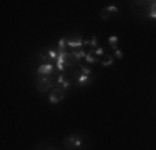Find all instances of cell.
Listing matches in <instances>:
<instances>
[{
	"instance_id": "cell-1",
	"label": "cell",
	"mask_w": 156,
	"mask_h": 150,
	"mask_svg": "<svg viewBox=\"0 0 156 150\" xmlns=\"http://www.w3.org/2000/svg\"><path fill=\"white\" fill-rule=\"evenodd\" d=\"M63 99H65V90H62L58 87H53L50 90V93H48V102L50 103H58Z\"/></svg>"
},
{
	"instance_id": "cell-2",
	"label": "cell",
	"mask_w": 156,
	"mask_h": 150,
	"mask_svg": "<svg viewBox=\"0 0 156 150\" xmlns=\"http://www.w3.org/2000/svg\"><path fill=\"white\" fill-rule=\"evenodd\" d=\"M53 78L51 77H38V84H37V88L38 92H47V90L53 88Z\"/></svg>"
},
{
	"instance_id": "cell-3",
	"label": "cell",
	"mask_w": 156,
	"mask_h": 150,
	"mask_svg": "<svg viewBox=\"0 0 156 150\" xmlns=\"http://www.w3.org/2000/svg\"><path fill=\"white\" fill-rule=\"evenodd\" d=\"M85 45V40L81 39V35H72L70 39H66V47L73 48V50H80L81 47Z\"/></svg>"
},
{
	"instance_id": "cell-4",
	"label": "cell",
	"mask_w": 156,
	"mask_h": 150,
	"mask_svg": "<svg viewBox=\"0 0 156 150\" xmlns=\"http://www.w3.org/2000/svg\"><path fill=\"white\" fill-rule=\"evenodd\" d=\"M83 140H81L80 135H70V137L65 138V147L66 148H80Z\"/></svg>"
},
{
	"instance_id": "cell-5",
	"label": "cell",
	"mask_w": 156,
	"mask_h": 150,
	"mask_svg": "<svg viewBox=\"0 0 156 150\" xmlns=\"http://www.w3.org/2000/svg\"><path fill=\"white\" fill-rule=\"evenodd\" d=\"M37 73H38V77H51V73H53V65H51V63H42V65L37 69Z\"/></svg>"
},
{
	"instance_id": "cell-6",
	"label": "cell",
	"mask_w": 156,
	"mask_h": 150,
	"mask_svg": "<svg viewBox=\"0 0 156 150\" xmlns=\"http://www.w3.org/2000/svg\"><path fill=\"white\" fill-rule=\"evenodd\" d=\"M116 12H118V7H116V5H108V7H105V9L100 12V15H101L103 20H108L110 15H111V13H116Z\"/></svg>"
},
{
	"instance_id": "cell-7",
	"label": "cell",
	"mask_w": 156,
	"mask_h": 150,
	"mask_svg": "<svg viewBox=\"0 0 156 150\" xmlns=\"http://www.w3.org/2000/svg\"><path fill=\"white\" fill-rule=\"evenodd\" d=\"M55 85H57L58 88L65 90V88L70 87V80H68V78H66L63 73H60V75H58V78H57V84H55Z\"/></svg>"
},
{
	"instance_id": "cell-8",
	"label": "cell",
	"mask_w": 156,
	"mask_h": 150,
	"mask_svg": "<svg viewBox=\"0 0 156 150\" xmlns=\"http://www.w3.org/2000/svg\"><path fill=\"white\" fill-rule=\"evenodd\" d=\"M75 63H78L75 57H73V54H70V52H65V67H73Z\"/></svg>"
},
{
	"instance_id": "cell-9",
	"label": "cell",
	"mask_w": 156,
	"mask_h": 150,
	"mask_svg": "<svg viewBox=\"0 0 156 150\" xmlns=\"http://www.w3.org/2000/svg\"><path fill=\"white\" fill-rule=\"evenodd\" d=\"M85 60H87V63H96V62H100V57H96L95 52H87Z\"/></svg>"
},
{
	"instance_id": "cell-10",
	"label": "cell",
	"mask_w": 156,
	"mask_h": 150,
	"mask_svg": "<svg viewBox=\"0 0 156 150\" xmlns=\"http://www.w3.org/2000/svg\"><path fill=\"white\" fill-rule=\"evenodd\" d=\"M91 80H93V78L91 77H87V75H78V85H87V84H91Z\"/></svg>"
},
{
	"instance_id": "cell-11",
	"label": "cell",
	"mask_w": 156,
	"mask_h": 150,
	"mask_svg": "<svg viewBox=\"0 0 156 150\" xmlns=\"http://www.w3.org/2000/svg\"><path fill=\"white\" fill-rule=\"evenodd\" d=\"M72 54H73V57H75L76 62H80L81 58H85V57H87V52H85V50H81V48H80V50H73Z\"/></svg>"
},
{
	"instance_id": "cell-12",
	"label": "cell",
	"mask_w": 156,
	"mask_h": 150,
	"mask_svg": "<svg viewBox=\"0 0 156 150\" xmlns=\"http://www.w3.org/2000/svg\"><path fill=\"white\" fill-rule=\"evenodd\" d=\"M113 60H115L113 55H105V58L101 60V65H103V67H110L111 63H113Z\"/></svg>"
},
{
	"instance_id": "cell-13",
	"label": "cell",
	"mask_w": 156,
	"mask_h": 150,
	"mask_svg": "<svg viewBox=\"0 0 156 150\" xmlns=\"http://www.w3.org/2000/svg\"><path fill=\"white\" fill-rule=\"evenodd\" d=\"M108 42H110V45H111V48H113V50H116V48H118V37L116 35H111L110 39H108Z\"/></svg>"
},
{
	"instance_id": "cell-14",
	"label": "cell",
	"mask_w": 156,
	"mask_h": 150,
	"mask_svg": "<svg viewBox=\"0 0 156 150\" xmlns=\"http://www.w3.org/2000/svg\"><path fill=\"white\" fill-rule=\"evenodd\" d=\"M80 73L81 75H87V77H91V69L87 65H80Z\"/></svg>"
},
{
	"instance_id": "cell-15",
	"label": "cell",
	"mask_w": 156,
	"mask_h": 150,
	"mask_svg": "<svg viewBox=\"0 0 156 150\" xmlns=\"http://www.w3.org/2000/svg\"><path fill=\"white\" fill-rule=\"evenodd\" d=\"M150 9H148V13H150L151 18H156V2H150Z\"/></svg>"
},
{
	"instance_id": "cell-16",
	"label": "cell",
	"mask_w": 156,
	"mask_h": 150,
	"mask_svg": "<svg viewBox=\"0 0 156 150\" xmlns=\"http://www.w3.org/2000/svg\"><path fill=\"white\" fill-rule=\"evenodd\" d=\"M85 43H90L91 47H96V45H98V37H96V35H93L90 40H85Z\"/></svg>"
},
{
	"instance_id": "cell-17",
	"label": "cell",
	"mask_w": 156,
	"mask_h": 150,
	"mask_svg": "<svg viewBox=\"0 0 156 150\" xmlns=\"http://www.w3.org/2000/svg\"><path fill=\"white\" fill-rule=\"evenodd\" d=\"M95 55H96V57H101V55L105 57L106 54H105V50H103L101 47H96V48H95Z\"/></svg>"
},
{
	"instance_id": "cell-18",
	"label": "cell",
	"mask_w": 156,
	"mask_h": 150,
	"mask_svg": "<svg viewBox=\"0 0 156 150\" xmlns=\"http://www.w3.org/2000/svg\"><path fill=\"white\" fill-rule=\"evenodd\" d=\"M58 47H60V50H65V47H66V39L65 37L58 40Z\"/></svg>"
},
{
	"instance_id": "cell-19",
	"label": "cell",
	"mask_w": 156,
	"mask_h": 150,
	"mask_svg": "<svg viewBox=\"0 0 156 150\" xmlns=\"http://www.w3.org/2000/svg\"><path fill=\"white\" fill-rule=\"evenodd\" d=\"M113 57L116 58V60H121V58H123V52H121L120 48H116V50H115V55H113Z\"/></svg>"
}]
</instances>
